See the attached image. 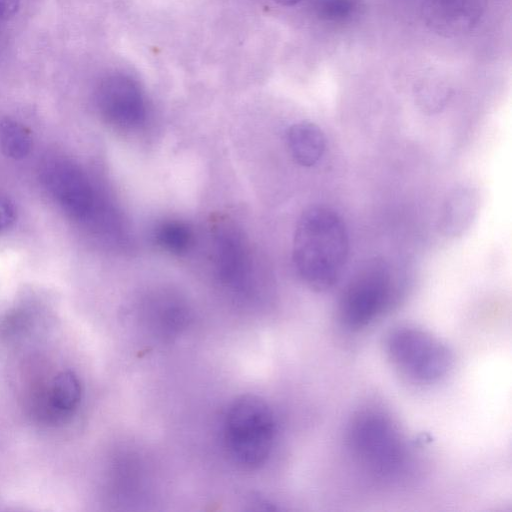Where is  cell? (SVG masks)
<instances>
[{
  "mask_svg": "<svg viewBox=\"0 0 512 512\" xmlns=\"http://www.w3.org/2000/svg\"><path fill=\"white\" fill-rule=\"evenodd\" d=\"M349 235L342 217L327 206H311L299 217L292 247L294 267L315 291H326L339 280L347 263Z\"/></svg>",
  "mask_w": 512,
  "mask_h": 512,
  "instance_id": "obj_1",
  "label": "cell"
},
{
  "mask_svg": "<svg viewBox=\"0 0 512 512\" xmlns=\"http://www.w3.org/2000/svg\"><path fill=\"white\" fill-rule=\"evenodd\" d=\"M345 443L356 464L375 478H394L408 462L404 435L389 415L377 409H365L352 417Z\"/></svg>",
  "mask_w": 512,
  "mask_h": 512,
  "instance_id": "obj_2",
  "label": "cell"
},
{
  "mask_svg": "<svg viewBox=\"0 0 512 512\" xmlns=\"http://www.w3.org/2000/svg\"><path fill=\"white\" fill-rule=\"evenodd\" d=\"M276 433L274 413L259 396L246 394L229 406L224 420V441L231 459L255 469L268 459Z\"/></svg>",
  "mask_w": 512,
  "mask_h": 512,
  "instance_id": "obj_3",
  "label": "cell"
},
{
  "mask_svg": "<svg viewBox=\"0 0 512 512\" xmlns=\"http://www.w3.org/2000/svg\"><path fill=\"white\" fill-rule=\"evenodd\" d=\"M398 297L390 263L381 256L366 260L344 288L338 304L341 324L358 331L384 314Z\"/></svg>",
  "mask_w": 512,
  "mask_h": 512,
  "instance_id": "obj_4",
  "label": "cell"
},
{
  "mask_svg": "<svg viewBox=\"0 0 512 512\" xmlns=\"http://www.w3.org/2000/svg\"><path fill=\"white\" fill-rule=\"evenodd\" d=\"M385 352L392 365L408 380L432 384L443 379L453 363L445 343L426 330L399 326L385 338Z\"/></svg>",
  "mask_w": 512,
  "mask_h": 512,
  "instance_id": "obj_5",
  "label": "cell"
},
{
  "mask_svg": "<svg viewBox=\"0 0 512 512\" xmlns=\"http://www.w3.org/2000/svg\"><path fill=\"white\" fill-rule=\"evenodd\" d=\"M42 182L60 208L75 220H85L94 210L95 197L84 171L67 159L49 160L42 168Z\"/></svg>",
  "mask_w": 512,
  "mask_h": 512,
  "instance_id": "obj_6",
  "label": "cell"
},
{
  "mask_svg": "<svg viewBox=\"0 0 512 512\" xmlns=\"http://www.w3.org/2000/svg\"><path fill=\"white\" fill-rule=\"evenodd\" d=\"M96 102L103 118L119 128H134L146 118L147 103L140 84L130 75L113 73L98 86Z\"/></svg>",
  "mask_w": 512,
  "mask_h": 512,
  "instance_id": "obj_7",
  "label": "cell"
},
{
  "mask_svg": "<svg viewBox=\"0 0 512 512\" xmlns=\"http://www.w3.org/2000/svg\"><path fill=\"white\" fill-rule=\"evenodd\" d=\"M216 267L221 280L234 289H243L251 270L249 251L242 236L233 228L217 233Z\"/></svg>",
  "mask_w": 512,
  "mask_h": 512,
  "instance_id": "obj_8",
  "label": "cell"
},
{
  "mask_svg": "<svg viewBox=\"0 0 512 512\" xmlns=\"http://www.w3.org/2000/svg\"><path fill=\"white\" fill-rule=\"evenodd\" d=\"M480 204L478 191L469 184L454 186L445 196L438 217V228L448 238L461 237L471 227Z\"/></svg>",
  "mask_w": 512,
  "mask_h": 512,
  "instance_id": "obj_9",
  "label": "cell"
},
{
  "mask_svg": "<svg viewBox=\"0 0 512 512\" xmlns=\"http://www.w3.org/2000/svg\"><path fill=\"white\" fill-rule=\"evenodd\" d=\"M287 144L295 162L303 167H312L325 153L326 137L317 124L299 121L288 129Z\"/></svg>",
  "mask_w": 512,
  "mask_h": 512,
  "instance_id": "obj_10",
  "label": "cell"
},
{
  "mask_svg": "<svg viewBox=\"0 0 512 512\" xmlns=\"http://www.w3.org/2000/svg\"><path fill=\"white\" fill-rule=\"evenodd\" d=\"M0 149L11 159L25 158L32 149L29 130L20 122L4 117L0 119Z\"/></svg>",
  "mask_w": 512,
  "mask_h": 512,
  "instance_id": "obj_11",
  "label": "cell"
},
{
  "mask_svg": "<svg viewBox=\"0 0 512 512\" xmlns=\"http://www.w3.org/2000/svg\"><path fill=\"white\" fill-rule=\"evenodd\" d=\"M81 384L71 371H62L54 377L50 390V401L54 408L70 412L81 400Z\"/></svg>",
  "mask_w": 512,
  "mask_h": 512,
  "instance_id": "obj_12",
  "label": "cell"
},
{
  "mask_svg": "<svg viewBox=\"0 0 512 512\" xmlns=\"http://www.w3.org/2000/svg\"><path fill=\"white\" fill-rule=\"evenodd\" d=\"M155 240L168 252L181 254L192 244V232L189 227L178 220L164 221L155 230Z\"/></svg>",
  "mask_w": 512,
  "mask_h": 512,
  "instance_id": "obj_13",
  "label": "cell"
},
{
  "mask_svg": "<svg viewBox=\"0 0 512 512\" xmlns=\"http://www.w3.org/2000/svg\"><path fill=\"white\" fill-rule=\"evenodd\" d=\"M315 9L328 20H343L349 17L356 7V0H314Z\"/></svg>",
  "mask_w": 512,
  "mask_h": 512,
  "instance_id": "obj_14",
  "label": "cell"
},
{
  "mask_svg": "<svg viewBox=\"0 0 512 512\" xmlns=\"http://www.w3.org/2000/svg\"><path fill=\"white\" fill-rule=\"evenodd\" d=\"M16 211L13 203L0 195V233L9 228L14 222Z\"/></svg>",
  "mask_w": 512,
  "mask_h": 512,
  "instance_id": "obj_15",
  "label": "cell"
},
{
  "mask_svg": "<svg viewBox=\"0 0 512 512\" xmlns=\"http://www.w3.org/2000/svg\"><path fill=\"white\" fill-rule=\"evenodd\" d=\"M20 0H0V19L13 17L19 8Z\"/></svg>",
  "mask_w": 512,
  "mask_h": 512,
  "instance_id": "obj_16",
  "label": "cell"
},
{
  "mask_svg": "<svg viewBox=\"0 0 512 512\" xmlns=\"http://www.w3.org/2000/svg\"><path fill=\"white\" fill-rule=\"evenodd\" d=\"M279 5L290 7L300 3L302 0H273Z\"/></svg>",
  "mask_w": 512,
  "mask_h": 512,
  "instance_id": "obj_17",
  "label": "cell"
}]
</instances>
